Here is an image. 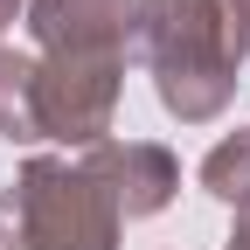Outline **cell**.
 I'll list each match as a JSON object with an SVG mask.
<instances>
[{"label":"cell","mask_w":250,"mask_h":250,"mask_svg":"<svg viewBox=\"0 0 250 250\" xmlns=\"http://www.w3.org/2000/svg\"><path fill=\"white\" fill-rule=\"evenodd\" d=\"M132 56L146 62L160 111L181 125L223 118L236 98L243 56L229 42L223 0H139L132 7Z\"/></svg>","instance_id":"1"},{"label":"cell","mask_w":250,"mask_h":250,"mask_svg":"<svg viewBox=\"0 0 250 250\" xmlns=\"http://www.w3.org/2000/svg\"><path fill=\"white\" fill-rule=\"evenodd\" d=\"M125 215L83 160L35 153L0 188V250H118Z\"/></svg>","instance_id":"2"},{"label":"cell","mask_w":250,"mask_h":250,"mask_svg":"<svg viewBox=\"0 0 250 250\" xmlns=\"http://www.w3.org/2000/svg\"><path fill=\"white\" fill-rule=\"evenodd\" d=\"M125 98V56H35V139L104 146Z\"/></svg>","instance_id":"3"},{"label":"cell","mask_w":250,"mask_h":250,"mask_svg":"<svg viewBox=\"0 0 250 250\" xmlns=\"http://www.w3.org/2000/svg\"><path fill=\"white\" fill-rule=\"evenodd\" d=\"M139 0H28L35 56H125Z\"/></svg>","instance_id":"4"},{"label":"cell","mask_w":250,"mask_h":250,"mask_svg":"<svg viewBox=\"0 0 250 250\" xmlns=\"http://www.w3.org/2000/svg\"><path fill=\"white\" fill-rule=\"evenodd\" d=\"M83 167L104 181V195L118 202L125 223L160 215V208L181 195V160H174L160 139H104V146L83 153Z\"/></svg>","instance_id":"5"},{"label":"cell","mask_w":250,"mask_h":250,"mask_svg":"<svg viewBox=\"0 0 250 250\" xmlns=\"http://www.w3.org/2000/svg\"><path fill=\"white\" fill-rule=\"evenodd\" d=\"M0 139L35 146V56L0 49Z\"/></svg>","instance_id":"6"},{"label":"cell","mask_w":250,"mask_h":250,"mask_svg":"<svg viewBox=\"0 0 250 250\" xmlns=\"http://www.w3.org/2000/svg\"><path fill=\"white\" fill-rule=\"evenodd\" d=\"M202 188L215 202H243L250 195V132H229L223 146H208V160H202Z\"/></svg>","instance_id":"7"},{"label":"cell","mask_w":250,"mask_h":250,"mask_svg":"<svg viewBox=\"0 0 250 250\" xmlns=\"http://www.w3.org/2000/svg\"><path fill=\"white\" fill-rule=\"evenodd\" d=\"M223 21H229V42H236V56H250V0H223Z\"/></svg>","instance_id":"8"},{"label":"cell","mask_w":250,"mask_h":250,"mask_svg":"<svg viewBox=\"0 0 250 250\" xmlns=\"http://www.w3.org/2000/svg\"><path fill=\"white\" fill-rule=\"evenodd\" d=\"M223 250H250V195L229 208V236H223Z\"/></svg>","instance_id":"9"},{"label":"cell","mask_w":250,"mask_h":250,"mask_svg":"<svg viewBox=\"0 0 250 250\" xmlns=\"http://www.w3.org/2000/svg\"><path fill=\"white\" fill-rule=\"evenodd\" d=\"M21 14H28V0H0V35H7V28H14Z\"/></svg>","instance_id":"10"}]
</instances>
